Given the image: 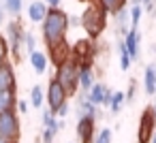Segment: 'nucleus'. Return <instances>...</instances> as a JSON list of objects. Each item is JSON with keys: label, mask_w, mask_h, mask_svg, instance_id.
<instances>
[{"label": "nucleus", "mask_w": 156, "mask_h": 143, "mask_svg": "<svg viewBox=\"0 0 156 143\" xmlns=\"http://www.w3.org/2000/svg\"><path fill=\"white\" fill-rule=\"evenodd\" d=\"M86 94H88V98H90L96 107H101V105H107V107H109L111 96H113V92H111L105 83H94V85L90 88V92H86Z\"/></svg>", "instance_id": "9"}, {"label": "nucleus", "mask_w": 156, "mask_h": 143, "mask_svg": "<svg viewBox=\"0 0 156 143\" xmlns=\"http://www.w3.org/2000/svg\"><path fill=\"white\" fill-rule=\"evenodd\" d=\"M77 109H79V115H94V117H98V109H96V105L88 98L86 92L81 94V98H79V103H77Z\"/></svg>", "instance_id": "17"}, {"label": "nucleus", "mask_w": 156, "mask_h": 143, "mask_svg": "<svg viewBox=\"0 0 156 143\" xmlns=\"http://www.w3.org/2000/svg\"><path fill=\"white\" fill-rule=\"evenodd\" d=\"M92 85H94L92 64H88V62H79V88H81L83 92H90Z\"/></svg>", "instance_id": "14"}, {"label": "nucleus", "mask_w": 156, "mask_h": 143, "mask_svg": "<svg viewBox=\"0 0 156 143\" xmlns=\"http://www.w3.org/2000/svg\"><path fill=\"white\" fill-rule=\"evenodd\" d=\"M45 2H47L49 9H60V2H62V0H45Z\"/></svg>", "instance_id": "34"}, {"label": "nucleus", "mask_w": 156, "mask_h": 143, "mask_svg": "<svg viewBox=\"0 0 156 143\" xmlns=\"http://www.w3.org/2000/svg\"><path fill=\"white\" fill-rule=\"evenodd\" d=\"M37 143H43V141H37Z\"/></svg>", "instance_id": "41"}, {"label": "nucleus", "mask_w": 156, "mask_h": 143, "mask_svg": "<svg viewBox=\"0 0 156 143\" xmlns=\"http://www.w3.org/2000/svg\"><path fill=\"white\" fill-rule=\"evenodd\" d=\"M2 64H5V60H0V66H2Z\"/></svg>", "instance_id": "39"}, {"label": "nucleus", "mask_w": 156, "mask_h": 143, "mask_svg": "<svg viewBox=\"0 0 156 143\" xmlns=\"http://www.w3.org/2000/svg\"><path fill=\"white\" fill-rule=\"evenodd\" d=\"M17 88V81H15V73H13V66L9 62H5L0 66V92H7V90H15Z\"/></svg>", "instance_id": "12"}, {"label": "nucleus", "mask_w": 156, "mask_h": 143, "mask_svg": "<svg viewBox=\"0 0 156 143\" xmlns=\"http://www.w3.org/2000/svg\"><path fill=\"white\" fill-rule=\"evenodd\" d=\"M113 17H115V32H118L120 37H126L128 30H130V28H128V26H130V11L124 7V9H120Z\"/></svg>", "instance_id": "15"}, {"label": "nucleus", "mask_w": 156, "mask_h": 143, "mask_svg": "<svg viewBox=\"0 0 156 143\" xmlns=\"http://www.w3.org/2000/svg\"><path fill=\"white\" fill-rule=\"evenodd\" d=\"M45 100H47V96H45L43 85H32V88H30V105H32L34 109H41Z\"/></svg>", "instance_id": "20"}, {"label": "nucleus", "mask_w": 156, "mask_h": 143, "mask_svg": "<svg viewBox=\"0 0 156 143\" xmlns=\"http://www.w3.org/2000/svg\"><path fill=\"white\" fill-rule=\"evenodd\" d=\"M56 79L62 83V88L71 94H75V90L79 88V60L71 54L64 62L58 64L56 68Z\"/></svg>", "instance_id": "3"}, {"label": "nucleus", "mask_w": 156, "mask_h": 143, "mask_svg": "<svg viewBox=\"0 0 156 143\" xmlns=\"http://www.w3.org/2000/svg\"><path fill=\"white\" fill-rule=\"evenodd\" d=\"M15 105H17L15 90L0 92V113H5V111H11V109H15Z\"/></svg>", "instance_id": "18"}, {"label": "nucleus", "mask_w": 156, "mask_h": 143, "mask_svg": "<svg viewBox=\"0 0 156 143\" xmlns=\"http://www.w3.org/2000/svg\"><path fill=\"white\" fill-rule=\"evenodd\" d=\"M66 30H69V15L62 9H49L47 17L43 19V41L47 47H56L66 41Z\"/></svg>", "instance_id": "1"}, {"label": "nucleus", "mask_w": 156, "mask_h": 143, "mask_svg": "<svg viewBox=\"0 0 156 143\" xmlns=\"http://www.w3.org/2000/svg\"><path fill=\"white\" fill-rule=\"evenodd\" d=\"M152 143H156V132H154V137H152Z\"/></svg>", "instance_id": "37"}, {"label": "nucleus", "mask_w": 156, "mask_h": 143, "mask_svg": "<svg viewBox=\"0 0 156 143\" xmlns=\"http://www.w3.org/2000/svg\"><path fill=\"white\" fill-rule=\"evenodd\" d=\"M156 132V113L154 107H147L141 117H139V130H137V141L139 143H152V137Z\"/></svg>", "instance_id": "5"}, {"label": "nucleus", "mask_w": 156, "mask_h": 143, "mask_svg": "<svg viewBox=\"0 0 156 143\" xmlns=\"http://www.w3.org/2000/svg\"><path fill=\"white\" fill-rule=\"evenodd\" d=\"M28 109H30L28 100H17V111L20 113H28Z\"/></svg>", "instance_id": "32"}, {"label": "nucleus", "mask_w": 156, "mask_h": 143, "mask_svg": "<svg viewBox=\"0 0 156 143\" xmlns=\"http://www.w3.org/2000/svg\"><path fill=\"white\" fill-rule=\"evenodd\" d=\"M73 56H75L79 62L92 64V58L96 56V47H94L92 39H88V41H77V45H75V49H73Z\"/></svg>", "instance_id": "10"}, {"label": "nucleus", "mask_w": 156, "mask_h": 143, "mask_svg": "<svg viewBox=\"0 0 156 143\" xmlns=\"http://www.w3.org/2000/svg\"><path fill=\"white\" fill-rule=\"evenodd\" d=\"M135 92H137V81L133 79V81H130V85H128V90H126V103H133Z\"/></svg>", "instance_id": "29"}, {"label": "nucleus", "mask_w": 156, "mask_h": 143, "mask_svg": "<svg viewBox=\"0 0 156 143\" xmlns=\"http://www.w3.org/2000/svg\"><path fill=\"white\" fill-rule=\"evenodd\" d=\"M79 2H94V0H79Z\"/></svg>", "instance_id": "38"}, {"label": "nucleus", "mask_w": 156, "mask_h": 143, "mask_svg": "<svg viewBox=\"0 0 156 143\" xmlns=\"http://www.w3.org/2000/svg\"><path fill=\"white\" fill-rule=\"evenodd\" d=\"M0 137L7 141H17L20 139V117L15 109L0 113Z\"/></svg>", "instance_id": "6"}, {"label": "nucleus", "mask_w": 156, "mask_h": 143, "mask_svg": "<svg viewBox=\"0 0 156 143\" xmlns=\"http://www.w3.org/2000/svg\"><path fill=\"white\" fill-rule=\"evenodd\" d=\"M56 132H58V130H54V128H45L43 134H41V141H43V143H54Z\"/></svg>", "instance_id": "27"}, {"label": "nucleus", "mask_w": 156, "mask_h": 143, "mask_svg": "<svg viewBox=\"0 0 156 143\" xmlns=\"http://www.w3.org/2000/svg\"><path fill=\"white\" fill-rule=\"evenodd\" d=\"M118 54H120V68H122V71H128L133 58L128 56V51H126V43H124V41L118 43Z\"/></svg>", "instance_id": "22"}, {"label": "nucleus", "mask_w": 156, "mask_h": 143, "mask_svg": "<svg viewBox=\"0 0 156 143\" xmlns=\"http://www.w3.org/2000/svg\"><path fill=\"white\" fill-rule=\"evenodd\" d=\"M28 58H30V64H32V68H34V73H39V75H43L45 71H47V56L43 54V51H39V49H34L32 54H28Z\"/></svg>", "instance_id": "16"}, {"label": "nucleus", "mask_w": 156, "mask_h": 143, "mask_svg": "<svg viewBox=\"0 0 156 143\" xmlns=\"http://www.w3.org/2000/svg\"><path fill=\"white\" fill-rule=\"evenodd\" d=\"M154 113H156V105H154Z\"/></svg>", "instance_id": "40"}, {"label": "nucleus", "mask_w": 156, "mask_h": 143, "mask_svg": "<svg viewBox=\"0 0 156 143\" xmlns=\"http://www.w3.org/2000/svg\"><path fill=\"white\" fill-rule=\"evenodd\" d=\"M69 109H71V107H69V103H62V105L58 107V111H56V115H58L60 120H64V117L69 115Z\"/></svg>", "instance_id": "30"}, {"label": "nucleus", "mask_w": 156, "mask_h": 143, "mask_svg": "<svg viewBox=\"0 0 156 143\" xmlns=\"http://www.w3.org/2000/svg\"><path fill=\"white\" fill-rule=\"evenodd\" d=\"M111 137H113L111 130H109V128H103V130L94 137V143H111Z\"/></svg>", "instance_id": "26"}, {"label": "nucleus", "mask_w": 156, "mask_h": 143, "mask_svg": "<svg viewBox=\"0 0 156 143\" xmlns=\"http://www.w3.org/2000/svg\"><path fill=\"white\" fill-rule=\"evenodd\" d=\"M107 11L96 2H88V9L81 13V26H83V30L88 32V39H92V41H96L98 37H101V32L105 30V24H107Z\"/></svg>", "instance_id": "2"}, {"label": "nucleus", "mask_w": 156, "mask_h": 143, "mask_svg": "<svg viewBox=\"0 0 156 143\" xmlns=\"http://www.w3.org/2000/svg\"><path fill=\"white\" fill-rule=\"evenodd\" d=\"M96 2L109 13V15H115L120 9H124L126 7V2H128V0H96Z\"/></svg>", "instance_id": "21"}, {"label": "nucleus", "mask_w": 156, "mask_h": 143, "mask_svg": "<svg viewBox=\"0 0 156 143\" xmlns=\"http://www.w3.org/2000/svg\"><path fill=\"white\" fill-rule=\"evenodd\" d=\"M0 143H17V141H7V139H2V137H0Z\"/></svg>", "instance_id": "36"}, {"label": "nucleus", "mask_w": 156, "mask_h": 143, "mask_svg": "<svg viewBox=\"0 0 156 143\" xmlns=\"http://www.w3.org/2000/svg\"><path fill=\"white\" fill-rule=\"evenodd\" d=\"M5 13H7V9H5V2L0 0V22H5Z\"/></svg>", "instance_id": "35"}, {"label": "nucleus", "mask_w": 156, "mask_h": 143, "mask_svg": "<svg viewBox=\"0 0 156 143\" xmlns=\"http://www.w3.org/2000/svg\"><path fill=\"white\" fill-rule=\"evenodd\" d=\"M47 11H49V7L45 0H32L28 5V19L32 24H43V19L47 17Z\"/></svg>", "instance_id": "11"}, {"label": "nucleus", "mask_w": 156, "mask_h": 143, "mask_svg": "<svg viewBox=\"0 0 156 143\" xmlns=\"http://www.w3.org/2000/svg\"><path fill=\"white\" fill-rule=\"evenodd\" d=\"M69 26H81V15H69Z\"/></svg>", "instance_id": "33"}, {"label": "nucleus", "mask_w": 156, "mask_h": 143, "mask_svg": "<svg viewBox=\"0 0 156 143\" xmlns=\"http://www.w3.org/2000/svg\"><path fill=\"white\" fill-rule=\"evenodd\" d=\"M5 2V9H7V13L9 15H20L22 13V9H24V0H2Z\"/></svg>", "instance_id": "23"}, {"label": "nucleus", "mask_w": 156, "mask_h": 143, "mask_svg": "<svg viewBox=\"0 0 156 143\" xmlns=\"http://www.w3.org/2000/svg\"><path fill=\"white\" fill-rule=\"evenodd\" d=\"M11 54V49H9V45H7V41L0 37V60H5L7 62V56Z\"/></svg>", "instance_id": "28"}, {"label": "nucleus", "mask_w": 156, "mask_h": 143, "mask_svg": "<svg viewBox=\"0 0 156 143\" xmlns=\"http://www.w3.org/2000/svg\"><path fill=\"white\" fill-rule=\"evenodd\" d=\"M45 96H47V103H49V109L56 113L58 111V107L62 105V103H66V96H69V92L62 88V83L54 77V79H49V85H47V90H45Z\"/></svg>", "instance_id": "7"}, {"label": "nucleus", "mask_w": 156, "mask_h": 143, "mask_svg": "<svg viewBox=\"0 0 156 143\" xmlns=\"http://www.w3.org/2000/svg\"><path fill=\"white\" fill-rule=\"evenodd\" d=\"M24 49H26L28 54H32V51L37 49V39H34V34L28 32V30H26V34H24Z\"/></svg>", "instance_id": "25"}, {"label": "nucleus", "mask_w": 156, "mask_h": 143, "mask_svg": "<svg viewBox=\"0 0 156 143\" xmlns=\"http://www.w3.org/2000/svg\"><path fill=\"white\" fill-rule=\"evenodd\" d=\"M126 103V92H113V96H111V103H109V109L113 111V113H118L120 109H122V105Z\"/></svg>", "instance_id": "24"}, {"label": "nucleus", "mask_w": 156, "mask_h": 143, "mask_svg": "<svg viewBox=\"0 0 156 143\" xmlns=\"http://www.w3.org/2000/svg\"><path fill=\"white\" fill-rule=\"evenodd\" d=\"M94 124L96 117L94 115H79L77 120V137L81 143H94Z\"/></svg>", "instance_id": "8"}, {"label": "nucleus", "mask_w": 156, "mask_h": 143, "mask_svg": "<svg viewBox=\"0 0 156 143\" xmlns=\"http://www.w3.org/2000/svg\"><path fill=\"white\" fill-rule=\"evenodd\" d=\"M143 83H145V92L147 94H156V66H145L143 73Z\"/></svg>", "instance_id": "19"}, {"label": "nucleus", "mask_w": 156, "mask_h": 143, "mask_svg": "<svg viewBox=\"0 0 156 143\" xmlns=\"http://www.w3.org/2000/svg\"><path fill=\"white\" fill-rule=\"evenodd\" d=\"M24 34H26V30H24V26H22V22H20L17 17H15L13 22H9V26H7V37H9V49H11V56L15 58V62L22 60Z\"/></svg>", "instance_id": "4"}, {"label": "nucleus", "mask_w": 156, "mask_h": 143, "mask_svg": "<svg viewBox=\"0 0 156 143\" xmlns=\"http://www.w3.org/2000/svg\"><path fill=\"white\" fill-rule=\"evenodd\" d=\"M124 43H126V51H128V56H130L133 60H137V58H139V43H141V34H139V30H137V28H130L128 34L124 37Z\"/></svg>", "instance_id": "13"}, {"label": "nucleus", "mask_w": 156, "mask_h": 143, "mask_svg": "<svg viewBox=\"0 0 156 143\" xmlns=\"http://www.w3.org/2000/svg\"><path fill=\"white\" fill-rule=\"evenodd\" d=\"M154 2H156V0H141V7H143V11L152 13V11H154Z\"/></svg>", "instance_id": "31"}]
</instances>
